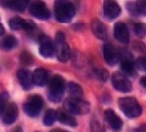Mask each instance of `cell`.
Wrapping results in <instances>:
<instances>
[{
	"label": "cell",
	"instance_id": "6da1fadb",
	"mask_svg": "<svg viewBox=\"0 0 146 132\" xmlns=\"http://www.w3.org/2000/svg\"><path fill=\"white\" fill-rule=\"evenodd\" d=\"M54 17L59 23L70 22L76 13L74 5L66 0H58L54 3Z\"/></svg>",
	"mask_w": 146,
	"mask_h": 132
},
{
	"label": "cell",
	"instance_id": "7a4b0ae2",
	"mask_svg": "<svg viewBox=\"0 0 146 132\" xmlns=\"http://www.w3.org/2000/svg\"><path fill=\"white\" fill-rule=\"evenodd\" d=\"M66 89L65 79L59 75H54L48 84V99L53 103L59 102L64 96Z\"/></svg>",
	"mask_w": 146,
	"mask_h": 132
},
{
	"label": "cell",
	"instance_id": "3957f363",
	"mask_svg": "<svg viewBox=\"0 0 146 132\" xmlns=\"http://www.w3.org/2000/svg\"><path fill=\"white\" fill-rule=\"evenodd\" d=\"M118 105L121 111L127 118H137L142 114L143 108L141 105L133 97H124L119 99Z\"/></svg>",
	"mask_w": 146,
	"mask_h": 132
},
{
	"label": "cell",
	"instance_id": "277c9868",
	"mask_svg": "<svg viewBox=\"0 0 146 132\" xmlns=\"http://www.w3.org/2000/svg\"><path fill=\"white\" fill-rule=\"evenodd\" d=\"M53 42L55 47V55L58 60L63 63L68 61V59H70V49L66 40L64 33L61 31L57 32Z\"/></svg>",
	"mask_w": 146,
	"mask_h": 132
},
{
	"label": "cell",
	"instance_id": "5b68a950",
	"mask_svg": "<svg viewBox=\"0 0 146 132\" xmlns=\"http://www.w3.org/2000/svg\"><path fill=\"white\" fill-rule=\"evenodd\" d=\"M64 108L72 114H84L88 113L90 110V105L88 101L82 99L67 98L64 101Z\"/></svg>",
	"mask_w": 146,
	"mask_h": 132
},
{
	"label": "cell",
	"instance_id": "8992f818",
	"mask_svg": "<svg viewBox=\"0 0 146 132\" xmlns=\"http://www.w3.org/2000/svg\"><path fill=\"white\" fill-rule=\"evenodd\" d=\"M42 107H44V99L37 94L31 95L27 99L23 104V111L29 117L36 118L37 117Z\"/></svg>",
	"mask_w": 146,
	"mask_h": 132
},
{
	"label": "cell",
	"instance_id": "52a82bcc",
	"mask_svg": "<svg viewBox=\"0 0 146 132\" xmlns=\"http://www.w3.org/2000/svg\"><path fill=\"white\" fill-rule=\"evenodd\" d=\"M111 84H113L114 89L119 92L127 93L132 91V83L127 77V75L121 72H115L113 74Z\"/></svg>",
	"mask_w": 146,
	"mask_h": 132
},
{
	"label": "cell",
	"instance_id": "ba28073f",
	"mask_svg": "<svg viewBox=\"0 0 146 132\" xmlns=\"http://www.w3.org/2000/svg\"><path fill=\"white\" fill-rule=\"evenodd\" d=\"M29 10L30 14L38 20L45 21L50 17V12L48 9L46 4L40 0L36 1H32L29 4Z\"/></svg>",
	"mask_w": 146,
	"mask_h": 132
},
{
	"label": "cell",
	"instance_id": "9c48e42d",
	"mask_svg": "<svg viewBox=\"0 0 146 132\" xmlns=\"http://www.w3.org/2000/svg\"><path fill=\"white\" fill-rule=\"evenodd\" d=\"M1 121L5 125H12L19 117V109L14 102H9L6 107L0 110Z\"/></svg>",
	"mask_w": 146,
	"mask_h": 132
},
{
	"label": "cell",
	"instance_id": "30bf717a",
	"mask_svg": "<svg viewBox=\"0 0 146 132\" xmlns=\"http://www.w3.org/2000/svg\"><path fill=\"white\" fill-rule=\"evenodd\" d=\"M39 43V52L40 54L44 58H51L55 54V47L54 42H52L46 35H41L38 37Z\"/></svg>",
	"mask_w": 146,
	"mask_h": 132
},
{
	"label": "cell",
	"instance_id": "8fae6325",
	"mask_svg": "<svg viewBox=\"0 0 146 132\" xmlns=\"http://www.w3.org/2000/svg\"><path fill=\"white\" fill-rule=\"evenodd\" d=\"M103 54H104V59L106 62L109 66L116 65L119 59H121V54L119 53L117 49L111 45V43H106L103 45Z\"/></svg>",
	"mask_w": 146,
	"mask_h": 132
},
{
	"label": "cell",
	"instance_id": "7c38bea8",
	"mask_svg": "<svg viewBox=\"0 0 146 132\" xmlns=\"http://www.w3.org/2000/svg\"><path fill=\"white\" fill-rule=\"evenodd\" d=\"M103 11H104L105 17L109 21L116 20L121 13L119 5L115 1H113V0H106L104 2Z\"/></svg>",
	"mask_w": 146,
	"mask_h": 132
},
{
	"label": "cell",
	"instance_id": "4fadbf2b",
	"mask_svg": "<svg viewBox=\"0 0 146 132\" xmlns=\"http://www.w3.org/2000/svg\"><path fill=\"white\" fill-rule=\"evenodd\" d=\"M105 120L109 125L110 129L115 132L119 131L123 127V121L119 118L115 112L111 109H106L104 113Z\"/></svg>",
	"mask_w": 146,
	"mask_h": 132
},
{
	"label": "cell",
	"instance_id": "5bb4252c",
	"mask_svg": "<svg viewBox=\"0 0 146 132\" xmlns=\"http://www.w3.org/2000/svg\"><path fill=\"white\" fill-rule=\"evenodd\" d=\"M17 79L22 87V89L25 91H29L33 88L34 82H33V75L30 71L27 68H20L17 71Z\"/></svg>",
	"mask_w": 146,
	"mask_h": 132
},
{
	"label": "cell",
	"instance_id": "9a60e30c",
	"mask_svg": "<svg viewBox=\"0 0 146 132\" xmlns=\"http://www.w3.org/2000/svg\"><path fill=\"white\" fill-rule=\"evenodd\" d=\"M113 35L115 39L119 43H124V45L129 43V32H128V29L125 23L117 22L114 25Z\"/></svg>",
	"mask_w": 146,
	"mask_h": 132
},
{
	"label": "cell",
	"instance_id": "2e32d148",
	"mask_svg": "<svg viewBox=\"0 0 146 132\" xmlns=\"http://www.w3.org/2000/svg\"><path fill=\"white\" fill-rule=\"evenodd\" d=\"M90 29L98 39L104 41L107 38L106 26L98 19H93L90 22Z\"/></svg>",
	"mask_w": 146,
	"mask_h": 132
},
{
	"label": "cell",
	"instance_id": "e0dca14e",
	"mask_svg": "<svg viewBox=\"0 0 146 132\" xmlns=\"http://www.w3.org/2000/svg\"><path fill=\"white\" fill-rule=\"evenodd\" d=\"M33 75V82L35 85L39 87H42L46 85L50 82V75L48 70L42 67H39L34 70L32 73Z\"/></svg>",
	"mask_w": 146,
	"mask_h": 132
},
{
	"label": "cell",
	"instance_id": "ac0fdd59",
	"mask_svg": "<svg viewBox=\"0 0 146 132\" xmlns=\"http://www.w3.org/2000/svg\"><path fill=\"white\" fill-rule=\"evenodd\" d=\"M127 10L134 16H146V0L136 2H127Z\"/></svg>",
	"mask_w": 146,
	"mask_h": 132
},
{
	"label": "cell",
	"instance_id": "d6986e66",
	"mask_svg": "<svg viewBox=\"0 0 146 132\" xmlns=\"http://www.w3.org/2000/svg\"><path fill=\"white\" fill-rule=\"evenodd\" d=\"M57 120L66 126L74 128L77 126V121L74 114L70 113L65 109H59L57 111Z\"/></svg>",
	"mask_w": 146,
	"mask_h": 132
},
{
	"label": "cell",
	"instance_id": "ffe728a7",
	"mask_svg": "<svg viewBox=\"0 0 146 132\" xmlns=\"http://www.w3.org/2000/svg\"><path fill=\"white\" fill-rule=\"evenodd\" d=\"M29 4L27 0H4L1 5L15 12H23Z\"/></svg>",
	"mask_w": 146,
	"mask_h": 132
},
{
	"label": "cell",
	"instance_id": "44dd1931",
	"mask_svg": "<svg viewBox=\"0 0 146 132\" xmlns=\"http://www.w3.org/2000/svg\"><path fill=\"white\" fill-rule=\"evenodd\" d=\"M121 73L125 75L135 77L136 75V67L135 65L132 62V60L128 58H124L121 63Z\"/></svg>",
	"mask_w": 146,
	"mask_h": 132
},
{
	"label": "cell",
	"instance_id": "7402d4cb",
	"mask_svg": "<svg viewBox=\"0 0 146 132\" xmlns=\"http://www.w3.org/2000/svg\"><path fill=\"white\" fill-rule=\"evenodd\" d=\"M66 91L70 95V98L82 99L83 95V90L81 85L74 82H69L66 84Z\"/></svg>",
	"mask_w": 146,
	"mask_h": 132
},
{
	"label": "cell",
	"instance_id": "603a6c76",
	"mask_svg": "<svg viewBox=\"0 0 146 132\" xmlns=\"http://www.w3.org/2000/svg\"><path fill=\"white\" fill-rule=\"evenodd\" d=\"M17 45H18V40L17 38L13 36V35H8L5 36L1 40V48L5 51H11L14 49Z\"/></svg>",
	"mask_w": 146,
	"mask_h": 132
},
{
	"label": "cell",
	"instance_id": "cb8c5ba5",
	"mask_svg": "<svg viewBox=\"0 0 146 132\" xmlns=\"http://www.w3.org/2000/svg\"><path fill=\"white\" fill-rule=\"evenodd\" d=\"M56 120H57V111L53 109H48L44 113V118H42V123H44V125L47 127H50L54 124Z\"/></svg>",
	"mask_w": 146,
	"mask_h": 132
},
{
	"label": "cell",
	"instance_id": "d4e9b609",
	"mask_svg": "<svg viewBox=\"0 0 146 132\" xmlns=\"http://www.w3.org/2000/svg\"><path fill=\"white\" fill-rule=\"evenodd\" d=\"M25 21L24 19L21 18L19 16H15L13 17L12 19L9 20L8 21V25H9L10 29L13 30H20L24 29V25H25Z\"/></svg>",
	"mask_w": 146,
	"mask_h": 132
},
{
	"label": "cell",
	"instance_id": "484cf974",
	"mask_svg": "<svg viewBox=\"0 0 146 132\" xmlns=\"http://www.w3.org/2000/svg\"><path fill=\"white\" fill-rule=\"evenodd\" d=\"M133 29L135 36L139 38H143L146 36V24L142 22L135 23L133 26Z\"/></svg>",
	"mask_w": 146,
	"mask_h": 132
},
{
	"label": "cell",
	"instance_id": "4316f807",
	"mask_svg": "<svg viewBox=\"0 0 146 132\" xmlns=\"http://www.w3.org/2000/svg\"><path fill=\"white\" fill-rule=\"evenodd\" d=\"M20 61L24 66H31L34 63V57L28 51H23L20 55Z\"/></svg>",
	"mask_w": 146,
	"mask_h": 132
},
{
	"label": "cell",
	"instance_id": "83f0119b",
	"mask_svg": "<svg viewBox=\"0 0 146 132\" xmlns=\"http://www.w3.org/2000/svg\"><path fill=\"white\" fill-rule=\"evenodd\" d=\"M95 75L97 78L101 82H106L107 79L109 78V74L107 72V70L105 68H97L95 69Z\"/></svg>",
	"mask_w": 146,
	"mask_h": 132
},
{
	"label": "cell",
	"instance_id": "f1b7e54d",
	"mask_svg": "<svg viewBox=\"0 0 146 132\" xmlns=\"http://www.w3.org/2000/svg\"><path fill=\"white\" fill-rule=\"evenodd\" d=\"M136 69L140 70V71L146 72V57H140L138 58L135 62Z\"/></svg>",
	"mask_w": 146,
	"mask_h": 132
},
{
	"label": "cell",
	"instance_id": "f546056e",
	"mask_svg": "<svg viewBox=\"0 0 146 132\" xmlns=\"http://www.w3.org/2000/svg\"><path fill=\"white\" fill-rule=\"evenodd\" d=\"M90 131L91 132H106L104 127H103L98 121L93 120L90 122Z\"/></svg>",
	"mask_w": 146,
	"mask_h": 132
},
{
	"label": "cell",
	"instance_id": "4dcf8cb0",
	"mask_svg": "<svg viewBox=\"0 0 146 132\" xmlns=\"http://www.w3.org/2000/svg\"><path fill=\"white\" fill-rule=\"evenodd\" d=\"M8 99H9V95H8V93L6 91H2L1 100H0V110L5 108L6 107V105L9 103Z\"/></svg>",
	"mask_w": 146,
	"mask_h": 132
},
{
	"label": "cell",
	"instance_id": "1f68e13d",
	"mask_svg": "<svg viewBox=\"0 0 146 132\" xmlns=\"http://www.w3.org/2000/svg\"><path fill=\"white\" fill-rule=\"evenodd\" d=\"M128 132H146V123H143L138 127L131 129L128 130Z\"/></svg>",
	"mask_w": 146,
	"mask_h": 132
},
{
	"label": "cell",
	"instance_id": "d6a6232c",
	"mask_svg": "<svg viewBox=\"0 0 146 132\" xmlns=\"http://www.w3.org/2000/svg\"><path fill=\"white\" fill-rule=\"evenodd\" d=\"M140 83H141V85H142L143 88H145V89H146V75H144V76H143V77L141 78Z\"/></svg>",
	"mask_w": 146,
	"mask_h": 132
},
{
	"label": "cell",
	"instance_id": "836d02e7",
	"mask_svg": "<svg viewBox=\"0 0 146 132\" xmlns=\"http://www.w3.org/2000/svg\"><path fill=\"white\" fill-rule=\"evenodd\" d=\"M12 132H23V131H22V129H21V126H17V127H15V128L13 129Z\"/></svg>",
	"mask_w": 146,
	"mask_h": 132
},
{
	"label": "cell",
	"instance_id": "e575fe53",
	"mask_svg": "<svg viewBox=\"0 0 146 132\" xmlns=\"http://www.w3.org/2000/svg\"><path fill=\"white\" fill-rule=\"evenodd\" d=\"M50 132H69V131H66V130H64V129H54Z\"/></svg>",
	"mask_w": 146,
	"mask_h": 132
},
{
	"label": "cell",
	"instance_id": "d590c367",
	"mask_svg": "<svg viewBox=\"0 0 146 132\" xmlns=\"http://www.w3.org/2000/svg\"><path fill=\"white\" fill-rule=\"evenodd\" d=\"M0 27H1V32H0V35H1V36H3V34H4V32H5L4 26H3L2 24H0Z\"/></svg>",
	"mask_w": 146,
	"mask_h": 132
},
{
	"label": "cell",
	"instance_id": "8d00e7d4",
	"mask_svg": "<svg viewBox=\"0 0 146 132\" xmlns=\"http://www.w3.org/2000/svg\"><path fill=\"white\" fill-rule=\"evenodd\" d=\"M36 132H38V131H36Z\"/></svg>",
	"mask_w": 146,
	"mask_h": 132
}]
</instances>
